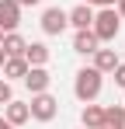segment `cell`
<instances>
[{
  "mask_svg": "<svg viewBox=\"0 0 125 129\" xmlns=\"http://www.w3.org/2000/svg\"><path fill=\"white\" fill-rule=\"evenodd\" d=\"M97 45H101V42H97V35H94L90 28H80V31L73 35V52H80V56H90Z\"/></svg>",
  "mask_w": 125,
  "mask_h": 129,
  "instance_id": "30bf717a",
  "label": "cell"
},
{
  "mask_svg": "<svg viewBox=\"0 0 125 129\" xmlns=\"http://www.w3.org/2000/svg\"><path fill=\"white\" fill-rule=\"evenodd\" d=\"M38 24H42V31H45V35H62V31L70 28V21H66V11H62V7H45Z\"/></svg>",
  "mask_w": 125,
  "mask_h": 129,
  "instance_id": "277c9868",
  "label": "cell"
},
{
  "mask_svg": "<svg viewBox=\"0 0 125 129\" xmlns=\"http://www.w3.org/2000/svg\"><path fill=\"white\" fill-rule=\"evenodd\" d=\"M0 42H4V31H0Z\"/></svg>",
  "mask_w": 125,
  "mask_h": 129,
  "instance_id": "cb8c5ba5",
  "label": "cell"
},
{
  "mask_svg": "<svg viewBox=\"0 0 125 129\" xmlns=\"http://www.w3.org/2000/svg\"><path fill=\"white\" fill-rule=\"evenodd\" d=\"M115 11H118V18L125 21V0H115Z\"/></svg>",
  "mask_w": 125,
  "mask_h": 129,
  "instance_id": "d6986e66",
  "label": "cell"
},
{
  "mask_svg": "<svg viewBox=\"0 0 125 129\" xmlns=\"http://www.w3.org/2000/svg\"><path fill=\"white\" fill-rule=\"evenodd\" d=\"M18 24H21V4L0 0V31H18Z\"/></svg>",
  "mask_w": 125,
  "mask_h": 129,
  "instance_id": "8992f818",
  "label": "cell"
},
{
  "mask_svg": "<svg viewBox=\"0 0 125 129\" xmlns=\"http://www.w3.org/2000/svg\"><path fill=\"white\" fill-rule=\"evenodd\" d=\"M21 56L28 59V66H45V63H49V45H45V42H28Z\"/></svg>",
  "mask_w": 125,
  "mask_h": 129,
  "instance_id": "7c38bea8",
  "label": "cell"
},
{
  "mask_svg": "<svg viewBox=\"0 0 125 129\" xmlns=\"http://www.w3.org/2000/svg\"><path fill=\"white\" fill-rule=\"evenodd\" d=\"M24 39H21L18 31H4V42H0V49H4V52H7V56H21V52H24Z\"/></svg>",
  "mask_w": 125,
  "mask_h": 129,
  "instance_id": "5bb4252c",
  "label": "cell"
},
{
  "mask_svg": "<svg viewBox=\"0 0 125 129\" xmlns=\"http://www.w3.org/2000/svg\"><path fill=\"white\" fill-rule=\"evenodd\" d=\"M4 119H7L11 126H24V122L31 119V112H28V105H24V101H14V98H11V101L4 105Z\"/></svg>",
  "mask_w": 125,
  "mask_h": 129,
  "instance_id": "9c48e42d",
  "label": "cell"
},
{
  "mask_svg": "<svg viewBox=\"0 0 125 129\" xmlns=\"http://www.w3.org/2000/svg\"><path fill=\"white\" fill-rule=\"evenodd\" d=\"M80 122H83V129H97V126L104 122V108L87 101V105H83V112H80Z\"/></svg>",
  "mask_w": 125,
  "mask_h": 129,
  "instance_id": "4fadbf2b",
  "label": "cell"
},
{
  "mask_svg": "<svg viewBox=\"0 0 125 129\" xmlns=\"http://www.w3.org/2000/svg\"><path fill=\"white\" fill-rule=\"evenodd\" d=\"M21 80H24V87H28L31 94H42V91H49V84H52V73H49L45 66H28V73H24Z\"/></svg>",
  "mask_w": 125,
  "mask_h": 129,
  "instance_id": "5b68a950",
  "label": "cell"
},
{
  "mask_svg": "<svg viewBox=\"0 0 125 129\" xmlns=\"http://www.w3.org/2000/svg\"><path fill=\"white\" fill-rule=\"evenodd\" d=\"M90 56H94V70H101V73H111V70H115V66L122 63V59H118V52H115V49H101V45H97V49H94V52H90Z\"/></svg>",
  "mask_w": 125,
  "mask_h": 129,
  "instance_id": "ba28073f",
  "label": "cell"
},
{
  "mask_svg": "<svg viewBox=\"0 0 125 129\" xmlns=\"http://www.w3.org/2000/svg\"><path fill=\"white\" fill-rule=\"evenodd\" d=\"M90 31L97 35V42H115L118 31H122V18L115 7H97L94 11V21H90Z\"/></svg>",
  "mask_w": 125,
  "mask_h": 129,
  "instance_id": "6da1fadb",
  "label": "cell"
},
{
  "mask_svg": "<svg viewBox=\"0 0 125 129\" xmlns=\"http://www.w3.org/2000/svg\"><path fill=\"white\" fill-rule=\"evenodd\" d=\"M4 59H7V52H4V49H0V66H4Z\"/></svg>",
  "mask_w": 125,
  "mask_h": 129,
  "instance_id": "7402d4cb",
  "label": "cell"
},
{
  "mask_svg": "<svg viewBox=\"0 0 125 129\" xmlns=\"http://www.w3.org/2000/svg\"><path fill=\"white\" fill-rule=\"evenodd\" d=\"M101 87H104V73H101V70H94V66H83V70H77L73 94L80 98L83 105H87V101H94V98L101 94Z\"/></svg>",
  "mask_w": 125,
  "mask_h": 129,
  "instance_id": "7a4b0ae2",
  "label": "cell"
},
{
  "mask_svg": "<svg viewBox=\"0 0 125 129\" xmlns=\"http://www.w3.org/2000/svg\"><path fill=\"white\" fill-rule=\"evenodd\" d=\"M0 129H18V126H11V122H7V119L0 115Z\"/></svg>",
  "mask_w": 125,
  "mask_h": 129,
  "instance_id": "44dd1931",
  "label": "cell"
},
{
  "mask_svg": "<svg viewBox=\"0 0 125 129\" xmlns=\"http://www.w3.org/2000/svg\"><path fill=\"white\" fill-rule=\"evenodd\" d=\"M28 112H31V119H35V122H52V119L59 115V101H56L49 91H42V94H31Z\"/></svg>",
  "mask_w": 125,
  "mask_h": 129,
  "instance_id": "3957f363",
  "label": "cell"
},
{
  "mask_svg": "<svg viewBox=\"0 0 125 129\" xmlns=\"http://www.w3.org/2000/svg\"><path fill=\"white\" fill-rule=\"evenodd\" d=\"M97 129H118V126H97Z\"/></svg>",
  "mask_w": 125,
  "mask_h": 129,
  "instance_id": "603a6c76",
  "label": "cell"
},
{
  "mask_svg": "<svg viewBox=\"0 0 125 129\" xmlns=\"http://www.w3.org/2000/svg\"><path fill=\"white\" fill-rule=\"evenodd\" d=\"M21 7H35V4H42V0H18Z\"/></svg>",
  "mask_w": 125,
  "mask_h": 129,
  "instance_id": "ffe728a7",
  "label": "cell"
},
{
  "mask_svg": "<svg viewBox=\"0 0 125 129\" xmlns=\"http://www.w3.org/2000/svg\"><path fill=\"white\" fill-rule=\"evenodd\" d=\"M24 73H28V59L24 56H7L4 66H0V77L4 80H21Z\"/></svg>",
  "mask_w": 125,
  "mask_h": 129,
  "instance_id": "52a82bcc",
  "label": "cell"
},
{
  "mask_svg": "<svg viewBox=\"0 0 125 129\" xmlns=\"http://www.w3.org/2000/svg\"><path fill=\"white\" fill-rule=\"evenodd\" d=\"M111 73H115V84H118V87H125V63H118Z\"/></svg>",
  "mask_w": 125,
  "mask_h": 129,
  "instance_id": "e0dca14e",
  "label": "cell"
},
{
  "mask_svg": "<svg viewBox=\"0 0 125 129\" xmlns=\"http://www.w3.org/2000/svg\"><path fill=\"white\" fill-rule=\"evenodd\" d=\"M66 21L73 24L77 31H80V28H90V21H94V7H90V4H80V7L66 11Z\"/></svg>",
  "mask_w": 125,
  "mask_h": 129,
  "instance_id": "8fae6325",
  "label": "cell"
},
{
  "mask_svg": "<svg viewBox=\"0 0 125 129\" xmlns=\"http://www.w3.org/2000/svg\"><path fill=\"white\" fill-rule=\"evenodd\" d=\"M11 98H14V91H11V80H4V77H0V105H7Z\"/></svg>",
  "mask_w": 125,
  "mask_h": 129,
  "instance_id": "2e32d148",
  "label": "cell"
},
{
  "mask_svg": "<svg viewBox=\"0 0 125 129\" xmlns=\"http://www.w3.org/2000/svg\"><path fill=\"white\" fill-rule=\"evenodd\" d=\"M101 126H118L125 129V105H108L104 108V122Z\"/></svg>",
  "mask_w": 125,
  "mask_h": 129,
  "instance_id": "9a60e30c",
  "label": "cell"
},
{
  "mask_svg": "<svg viewBox=\"0 0 125 129\" xmlns=\"http://www.w3.org/2000/svg\"><path fill=\"white\" fill-rule=\"evenodd\" d=\"M83 4H90V7H115V0H83Z\"/></svg>",
  "mask_w": 125,
  "mask_h": 129,
  "instance_id": "ac0fdd59",
  "label": "cell"
}]
</instances>
